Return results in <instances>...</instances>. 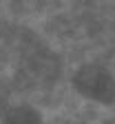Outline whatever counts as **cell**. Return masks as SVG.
Wrapping results in <instances>:
<instances>
[{
  "instance_id": "6da1fadb",
  "label": "cell",
  "mask_w": 115,
  "mask_h": 124,
  "mask_svg": "<svg viewBox=\"0 0 115 124\" xmlns=\"http://www.w3.org/2000/svg\"><path fill=\"white\" fill-rule=\"evenodd\" d=\"M71 89L95 106H115V73L100 62H84L71 73Z\"/></svg>"
}]
</instances>
